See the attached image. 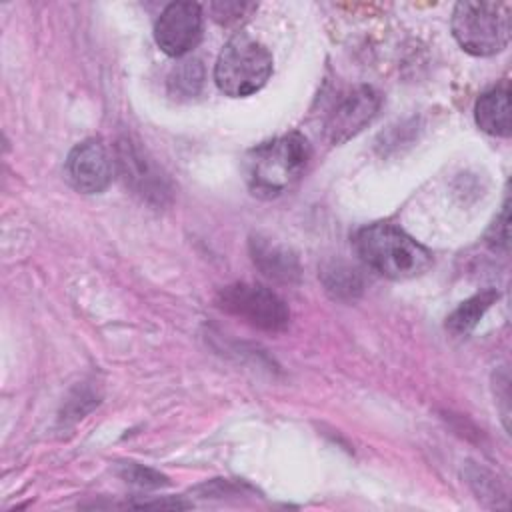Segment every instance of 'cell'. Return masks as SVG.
<instances>
[{"instance_id": "cell-4", "label": "cell", "mask_w": 512, "mask_h": 512, "mask_svg": "<svg viewBox=\"0 0 512 512\" xmlns=\"http://www.w3.org/2000/svg\"><path fill=\"white\" fill-rule=\"evenodd\" d=\"M272 76V54L256 38L240 32L222 48L214 80L218 88L232 98H244L258 92Z\"/></svg>"}, {"instance_id": "cell-2", "label": "cell", "mask_w": 512, "mask_h": 512, "mask_svg": "<svg viewBox=\"0 0 512 512\" xmlns=\"http://www.w3.org/2000/svg\"><path fill=\"white\" fill-rule=\"evenodd\" d=\"M354 246L362 262L392 280L422 276L432 266V252L394 224L376 222L364 226L354 236Z\"/></svg>"}, {"instance_id": "cell-8", "label": "cell", "mask_w": 512, "mask_h": 512, "mask_svg": "<svg viewBox=\"0 0 512 512\" xmlns=\"http://www.w3.org/2000/svg\"><path fill=\"white\" fill-rule=\"evenodd\" d=\"M116 160L106 144L96 138L76 144L66 158V176L82 194H98L108 188L114 176Z\"/></svg>"}, {"instance_id": "cell-10", "label": "cell", "mask_w": 512, "mask_h": 512, "mask_svg": "<svg viewBox=\"0 0 512 512\" xmlns=\"http://www.w3.org/2000/svg\"><path fill=\"white\" fill-rule=\"evenodd\" d=\"M474 118L480 130L492 136L508 138L512 132L510 120V88L508 84H500L488 92H484L474 106Z\"/></svg>"}, {"instance_id": "cell-17", "label": "cell", "mask_w": 512, "mask_h": 512, "mask_svg": "<svg viewBox=\"0 0 512 512\" xmlns=\"http://www.w3.org/2000/svg\"><path fill=\"white\" fill-rule=\"evenodd\" d=\"M486 238H488V244H490L494 250H498V248L506 250V248H508V204L502 206V212H500V216L494 220V224L490 226Z\"/></svg>"}, {"instance_id": "cell-16", "label": "cell", "mask_w": 512, "mask_h": 512, "mask_svg": "<svg viewBox=\"0 0 512 512\" xmlns=\"http://www.w3.org/2000/svg\"><path fill=\"white\" fill-rule=\"evenodd\" d=\"M254 4H244V2H214L210 6L214 20L222 22V24H230L234 20H240L244 16V12L252 10Z\"/></svg>"}, {"instance_id": "cell-6", "label": "cell", "mask_w": 512, "mask_h": 512, "mask_svg": "<svg viewBox=\"0 0 512 512\" xmlns=\"http://www.w3.org/2000/svg\"><path fill=\"white\" fill-rule=\"evenodd\" d=\"M382 96L372 86H358L338 100L324 122V136L330 144H342L364 130L378 114Z\"/></svg>"}, {"instance_id": "cell-9", "label": "cell", "mask_w": 512, "mask_h": 512, "mask_svg": "<svg viewBox=\"0 0 512 512\" xmlns=\"http://www.w3.org/2000/svg\"><path fill=\"white\" fill-rule=\"evenodd\" d=\"M118 166L126 174V182H130L132 188H136L146 198L156 196L162 200V194L166 192L162 186L160 174L152 168V164L144 158L142 150L136 148L132 142L122 140L118 144Z\"/></svg>"}, {"instance_id": "cell-13", "label": "cell", "mask_w": 512, "mask_h": 512, "mask_svg": "<svg viewBox=\"0 0 512 512\" xmlns=\"http://www.w3.org/2000/svg\"><path fill=\"white\" fill-rule=\"evenodd\" d=\"M204 84V68L200 60H184L168 76V90L176 98H192Z\"/></svg>"}, {"instance_id": "cell-12", "label": "cell", "mask_w": 512, "mask_h": 512, "mask_svg": "<svg viewBox=\"0 0 512 512\" xmlns=\"http://www.w3.org/2000/svg\"><path fill=\"white\" fill-rule=\"evenodd\" d=\"M498 298V292L494 290H484L472 298H468L466 302H462L450 316H448V322H446V328L452 332V334H468L476 324L478 320L484 316V312L494 304V300Z\"/></svg>"}, {"instance_id": "cell-7", "label": "cell", "mask_w": 512, "mask_h": 512, "mask_svg": "<svg viewBox=\"0 0 512 512\" xmlns=\"http://www.w3.org/2000/svg\"><path fill=\"white\" fill-rule=\"evenodd\" d=\"M202 38V10L194 2L168 4L154 26V40L168 56H184Z\"/></svg>"}, {"instance_id": "cell-14", "label": "cell", "mask_w": 512, "mask_h": 512, "mask_svg": "<svg viewBox=\"0 0 512 512\" xmlns=\"http://www.w3.org/2000/svg\"><path fill=\"white\" fill-rule=\"evenodd\" d=\"M120 474L126 482H132V484L144 486V488H158V486L168 484L166 478L162 474H158L156 470L144 468V466L134 464V462H128Z\"/></svg>"}, {"instance_id": "cell-1", "label": "cell", "mask_w": 512, "mask_h": 512, "mask_svg": "<svg viewBox=\"0 0 512 512\" xmlns=\"http://www.w3.org/2000/svg\"><path fill=\"white\" fill-rule=\"evenodd\" d=\"M310 156V144L298 132L262 142L244 158V176L250 192L266 200L288 192L304 176Z\"/></svg>"}, {"instance_id": "cell-3", "label": "cell", "mask_w": 512, "mask_h": 512, "mask_svg": "<svg viewBox=\"0 0 512 512\" xmlns=\"http://www.w3.org/2000/svg\"><path fill=\"white\" fill-rule=\"evenodd\" d=\"M452 34L460 48L472 56H492L510 42V4L464 0L454 6Z\"/></svg>"}, {"instance_id": "cell-15", "label": "cell", "mask_w": 512, "mask_h": 512, "mask_svg": "<svg viewBox=\"0 0 512 512\" xmlns=\"http://www.w3.org/2000/svg\"><path fill=\"white\" fill-rule=\"evenodd\" d=\"M326 286H328V290H336L338 296H342V294L352 296V292L360 288V282H358L356 274H352V270H348L344 266H336L334 270H330V278H326Z\"/></svg>"}, {"instance_id": "cell-5", "label": "cell", "mask_w": 512, "mask_h": 512, "mask_svg": "<svg viewBox=\"0 0 512 512\" xmlns=\"http://www.w3.org/2000/svg\"><path fill=\"white\" fill-rule=\"evenodd\" d=\"M216 304L224 312L266 332H280L290 322V312L284 300L260 284H230L220 290Z\"/></svg>"}, {"instance_id": "cell-11", "label": "cell", "mask_w": 512, "mask_h": 512, "mask_svg": "<svg viewBox=\"0 0 512 512\" xmlns=\"http://www.w3.org/2000/svg\"><path fill=\"white\" fill-rule=\"evenodd\" d=\"M250 246H252L254 262L260 266V270L268 278H274L280 282H292L298 278V274H300L298 260L286 248L274 246L262 238H254L250 242Z\"/></svg>"}]
</instances>
